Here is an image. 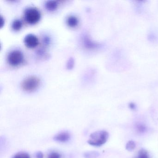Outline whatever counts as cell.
<instances>
[{"label": "cell", "mask_w": 158, "mask_h": 158, "mask_svg": "<svg viewBox=\"0 0 158 158\" xmlns=\"http://www.w3.org/2000/svg\"><path fill=\"white\" fill-rule=\"evenodd\" d=\"M109 138L108 132L104 130L96 131L90 135L88 143L91 146L100 147L106 143Z\"/></svg>", "instance_id": "cell-1"}, {"label": "cell", "mask_w": 158, "mask_h": 158, "mask_svg": "<svg viewBox=\"0 0 158 158\" xmlns=\"http://www.w3.org/2000/svg\"><path fill=\"white\" fill-rule=\"evenodd\" d=\"M40 85V80L35 76H29L22 82V88L27 92H33L36 90Z\"/></svg>", "instance_id": "cell-2"}, {"label": "cell", "mask_w": 158, "mask_h": 158, "mask_svg": "<svg viewBox=\"0 0 158 158\" xmlns=\"http://www.w3.org/2000/svg\"><path fill=\"white\" fill-rule=\"evenodd\" d=\"M25 19L28 23L35 24L40 20L41 14L39 11L35 8H28L24 13Z\"/></svg>", "instance_id": "cell-3"}, {"label": "cell", "mask_w": 158, "mask_h": 158, "mask_svg": "<svg viewBox=\"0 0 158 158\" xmlns=\"http://www.w3.org/2000/svg\"><path fill=\"white\" fill-rule=\"evenodd\" d=\"M8 60L10 65L14 66H18L23 61V54L20 50L12 51L8 55Z\"/></svg>", "instance_id": "cell-4"}, {"label": "cell", "mask_w": 158, "mask_h": 158, "mask_svg": "<svg viewBox=\"0 0 158 158\" xmlns=\"http://www.w3.org/2000/svg\"><path fill=\"white\" fill-rule=\"evenodd\" d=\"M24 42L27 48H33L38 45L39 40L36 36L30 34L26 36L24 39Z\"/></svg>", "instance_id": "cell-5"}, {"label": "cell", "mask_w": 158, "mask_h": 158, "mask_svg": "<svg viewBox=\"0 0 158 158\" xmlns=\"http://www.w3.org/2000/svg\"><path fill=\"white\" fill-rule=\"evenodd\" d=\"M70 139V135L68 132L64 131L56 135L53 138L55 141L60 142H65L68 141Z\"/></svg>", "instance_id": "cell-6"}, {"label": "cell", "mask_w": 158, "mask_h": 158, "mask_svg": "<svg viewBox=\"0 0 158 158\" xmlns=\"http://www.w3.org/2000/svg\"><path fill=\"white\" fill-rule=\"evenodd\" d=\"M59 3L56 1H48L45 3V7L48 10L50 11H53L55 10L58 8Z\"/></svg>", "instance_id": "cell-7"}, {"label": "cell", "mask_w": 158, "mask_h": 158, "mask_svg": "<svg viewBox=\"0 0 158 158\" xmlns=\"http://www.w3.org/2000/svg\"><path fill=\"white\" fill-rule=\"evenodd\" d=\"M67 24L70 27H76L78 24V19L76 16L71 15L67 18Z\"/></svg>", "instance_id": "cell-8"}, {"label": "cell", "mask_w": 158, "mask_h": 158, "mask_svg": "<svg viewBox=\"0 0 158 158\" xmlns=\"http://www.w3.org/2000/svg\"><path fill=\"white\" fill-rule=\"evenodd\" d=\"M83 41H84V45L86 48H95L97 46V44L93 42L92 40H90L89 38L87 36L84 37L83 39Z\"/></svg>", "instance_id": "cell-9"}, {"label": "cell", "mask_w": 158, "mask_h": 158, "mask_svg": "<svg viewBox=\"0 0 158 158\" xmlns=\"http://www.w3.org/2000/svg\"><path fill=\"white\" fill-rule=\"evenodd\" d=\"M23 26L22 22L19 20H15L13 22L12 24V27L13 30L15 31H18L20 30Z\"/></svg>", "instance_id": "cell-10"}, {"label": "cell", "mask_w": 158, "mask_h": 158, "mask_svg": "<svg viewBox=\"0 0 158 158\" xmlns=\"http://www.w3.org/2000/svg\"><path fill=\"white\" fill-rule=\"evenodd\" d=\"M99 153L96 151H89L84 154L85 158H97L98 157Z\"/></svg>", "instance_id": "cell-11"}, {"label": "cell", "mask_w": 158, "mask_h": 158, "mask_svg": "<svg viewBox=\"0 0 158 158\" xmlns=\"http://www.w3.org/2000/svg\"><path fill=\"white\" fill-rule=\"evenodd\" d=\"M13 158H30V157L26 152H20L15 154Z\"/></svg>", "instance_id": "cell-12"}, {"label": "cell", "mask_w": 158, "mask_h": 158, "mask_svg": "<svg viewBox=\"0 0 158 158\" xmlns=\"http://www.w3.org/2000/svg\"><path fill=\"white\" fill-rule=\"evenodd\" d=\"M136 158H149V157L146 151L141 150L139 152L138 155Z\"/></svg>", "instance_id": "cell-13"}, {"label": "cell", "mask_w": 158, "mask_h": 158, "mask_svg": "<svg viewBox=\"0 0 158 158\" xmlns=\"http://www.w3.org/2000/svg\"><path fill=\"white\" fill-rule=\"evenodd\" d=\"M126 149L128 151H132L135 148V144L133 141H129L126 145Z\"/></svg>", "instance_id": "cell-14"}, {"label": "cell", "mask_w": 158, "mask_h": 158, "mask_svg": "<svg viewBox=\"0 0 158 158\" xmlns=\"http://www.w3.org/2000/svg\"><path fill=\"white\" fill-rule=\"evenodd\" d=\"M74 65V60L73 58H70L67 61V65H66L67 69L71 70L73 67Z\"/></svg>", "instance_id": "cell-15"}, {"label": "cell", "mask_w": 158, "mask_h": 158, "mask_svg": "<svg viewBox=\"0 0 158 158\" xmlns=\"http://www.w3.org/2000/svg\"><path fill=\"white\" fill-rule=\"evenodd\" d=\"M61 156L59 153L57 152H53L49 155L48 158H60Z\"/></svg>", "instance_id": "cell-16"}, {"label": "cell", "mask_w": 158, "mask_h": 158, "mask_svg": "<svg viewBox=\"0 0 158 158\" xmlns=\"http://www.w3.org/2000/svg\"><path fill=\"white\" fill-rule=\"evenodd\" d=\"M34 158H43V154L41 152H36L34 155Z\"/></svg>", "instance_id": "cell-17"}, {"label": "cell", "mask_w": 158, "mask_h": 158, "mask_svg": "<svg viewBox=\"0 0 158 158\" xmlns=\"http://www.w3.org/2000/svg\"><path fill=\"white\" fill-rule=\"evenodd\" d=\"M4 21L3 20V17L1 16V27H2L4 25Z\"/></svg>", "instance_id": "cell-18"}, {"label": "cell", "mask_w": 158, "mask_h": 158, "mask_svg": "<svg viewBox=\"0 0 158 158\" xmlns=\"http://www.w3.org/2000/svg\"><path fill=\"white\" fill-rule=\"evenodd\" d=\"M130 107H131V109H134V108H135V106L133 103H131L130 105Z\"/></svg>", "instance_id": "cell-19"}]
</instances>
